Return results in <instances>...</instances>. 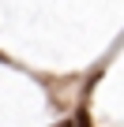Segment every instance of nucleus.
Listing matches in <instances>:
<instances>
[{
    "label": "nucleus",
    "instance_id": "nucleus-1",
    "mask_svg": "<svg viewBox=\"0 0 124 127\" xmlns=\"http://www.w3.org/2000/svg\"><path fill=\"white\" fill-rule=\"evenodd\" d=\"M72 127H90V116H87V108H79V112L72 116Z\"/></svg>",
    "mask_w": 124,
    "mask_h": 127
}]
</instances>
